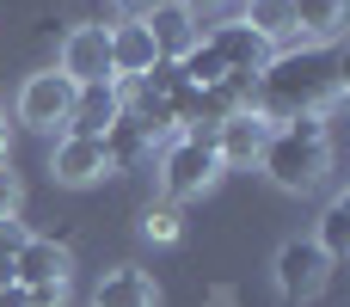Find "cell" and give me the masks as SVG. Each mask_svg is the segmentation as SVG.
Segmentation results:
<instances>
[{"label": "cell", "instance_id": "cell-18", "mask_svg": "<svg viewBox=\"0 0 350 307\" xmlns=\"http://www.w3.org/2000/svg\"><path fill=\"white\" fill-rule=\"evenodd\" d=\"M289 12H295V31H314V37H332V31L345 25L350 0H289Z\"/></svg>", "mask_w": 350, "mask_h": 307}, {"label": "cell", "instance_id": "cell-5", "mask_svg": "<svg viewBox=\"0 0 350 307\" xmlns=\"http://www.w3.org/2000/svg\"><path fill=\"white\" fill-rule=\"evenodd\" d=\"M55 74H68L74 86H92V80H111V31L105 25H74L62 37V62Z\"/></svg>", "mask_w": 350, "mask_h": 307}, {"label": "cell", "instance_id": "cell-21", "mask_svg": "<svg viewBox=\"0 0 350 307\" xmlns=\"http://www.w3.org/2000/svg\"><path fill=\"white\" fill-rule=\"evenodd\" d=\"M18 203H25V185H18V172H12V166H0V215L12 222V215H18Z\"/></svg>", "mask_w": 350, "mask_h": 307}, {"label": "cell", "instance_id": "cell-22", "mask_svg": "<svg viewBox=\"0 0 350 307\" xmlns=\"http://www.w3.org/2000/svg\"><path fill=\"white\" fill-rule=\"evenodd\" d=\"M25 295H31V307H68V283H37Z\"/></svg>", "mask_w": 350, "mask_h": 307}, {"label": "cell", "instance_id": "cell-20", "mask_svg": "<svg viewBox=\"0 0 350 307\" xmlns=\"http://www.w3.org/2000/svg\"><path fill=\"white\" fill-rule=\"evenodd\" d=\"M142 234H148V240H160V246H172V240L185 234V222H178V203H154V209L142 215Z\"/></svg>", "mask_w": 350, "mask_h": 307}, {"label": "cell", "instance_id": "cell-27", "mask_svg": "<svg viewBox=\"0 0 350 307\" xmlns=\"http://www.w3.org/2000/svg\"><path fill=\"white\" fill-rule=\"evenodd\" d=\"M0 166H6V123H0Z\"/></svg>", "mask_w": 350, "mask_h": 307}, {"label": "cell", "instance_id": "cell-4", "mask_svg": "<svg viewBox=\"0 0 350 307\" xmlns=\"http://www.w3.org/2000/svg\"><path fill=\"white\" fill-rule=\"evenodd\" d=\"M68 111H74V80L68 74L43 68L18 86V123L25 129H55V123H68Z\"/></svg>", "mask_w": 350, "mask_h": 307}, {"label": "cell", "instance_id": "cell-8", "mask_svg": "<svg viewBox=\"0 0 350 307\" xmlns=\"http://www.w3.org/2000/svg\"><path fill=\"white\" fill-rule=\"evenodd\" d=\"M203 43H209V55H215L228 74H240V80H258V68L271 62V43H265V37H252L240 18H234V25H209V31H203Z\"/></svg>", "mask_w": 350, "mask_h": 307}, {"label": "cell", "instance_id": "cell-15", "mask_svg": "<svg viewBox=\"0 0 350 307\" xmlns=\"http://www.w3.org/2000/svg\"><path fill=\"white\" fill-rule=\"evenodd\" d=\"M98 142H105V154H111V172H123V166H142V160L154 154V135H148V123H135L129 111H123V117H117V123H111Z\"/></svg>", "mask_w": 350, "mask_h": 307}, {"label": "cell", "instance_id": "cell-12", "mask_svg": "<svg viewBox=\"0 0 350 307\" xmlns=\"http://www.w3.org/2000/svg\"><path fill=\"white\" fill-rule=\"evenodd\" d=\"M117 117H123V86H117V80H92V86H74L68 135H105Z\"/></svg>", "mask_w": 350, "mask_h": 307}, {"label": "cell", "instance_id": "cell-10", "mask_svg": "<svg viewBox=\"0 0 350 307\" xmlns=\"http://www.w3.org/2000/svg\"><path fill=\"white\" fill-rule=\"evenodd\" d=\"M142 25H148V37H154L160 62H185V55H191V49L203 43V25H197V18H191V12H185L178 0H160V6H154V12H148Z\"/></svg>", "mask_w": 350, "mask_h": 307}, {"label": "cell", "instance_id": "cell-2", "mask_svg": "<svg viewBox=\"0 0 350 307\" xmlns=\"http://www.w3.org/2000/svg\"><path fill=\"white\" fill-rule=\"evenodd\" d=\"M265 178L277 191H314L332 166V135H326V117H289L271 129L265 154H258Z\"/></svg>", "mask_w": 350, "mask_h": 307}, {"label": "cell", "instance_id": "cell-6", "mask_svg": "<svg viewBox=\"0 0 350 307\" xmlns=\"http://www.w3.org/2000/svg\"><path fill=\"white\" fill-rule=\"evenodd\" d=\"M271 117H258L252 105L246 111H234L228 123H215L209 129V142H215V154H221V172L228 166H258V154H265V142H271Z\"/></svg>", "mask_w": 350, "mask_h": 307}, {"label": "cell", "instance_id": "cell-16", "mask_svg": "<svg viewBox=\"0 0 350 307\" xmlns=\"http://www.w3.org/2000/svg\"><path fill=\"white\" fill-rule=\"evenodd\" d=\"M240 25H246L252 37H265V43H289V37H295V12H289V0H246Z\"/></svg>", "mask_w": 350, "mask_h": 307}, {"label": "cell", "instance_id": "cell-17", "mask_svg": "<svg viewBox=\"0 0 350 307\" xmlns=\"http://www.w3.org/2000/svg\"><path fill=\"white\" fill-rule=\"evenodd\" d=\"M314 246H320V252H326L332 265H338V258L350 252V197H332V203H326V215H320V234H314Z\"/></svg>", "mask_w": 350, "mask_h": 307}, {"label": "cell", "instance_id": "cell-7", "mask_svg": "<svg viewBox=\"0 0 350 307\" xmlns=\"http://www.w3.org/2000/svg\"><path fill=\"white\" fill-rule=\"evenodd\" d=\"M326 277H332V258H326L314 240H289V246L277 252V289H283L289 302H314V295L326 289Z\"/></svg>", "mask_w": 350, "mask_h": 307}, {"label": "cell", "instance_id": "cell-9", "mask_svg": "<svg viewBox=\"0 0 350 307\" xmlns=\"http://www.w3.org/2000/svg\"><path fill=\"white\" fill-rule=\"evenodd\" d=\"M49 172H55V185H98V178H111V154H105V142L98 135H62L55 142V154H49Z\"/></svg>", "mask_w": 350, "mask_h": 307}, {"label": "cell", "instance_id": "cell-14", "mask_svg": "<svg viewBox=\"0 0 350 307\" xmlns=\"http://www.w3.org/2000/svg\"><path fill=\"white\" fill-rule=\"evenodd\" d=\"M92 307H160V289H154V277H148V271L117 265V271H105V277H98Z\"/></svg>", "mask_w": 350, "mask_h": 307}, {"label": "cell", "instance_id": "cell-1", "mask_svg": "<svg viewBox=\"0 0 350 307\" xmlns=\"http://www.w3.org/2000/svg\"><path fill=\"white\" fill-rule=\"evenodd\" d=\"M345 55L332 43H308V49H283L258 68L252 80V111L271 117V123H289V117H326L338 98H345Z\"/></svg>", "mask_w": 350, "mask_h": 307}, {"label": "cell", "instance_id": "cell-19", "mask_svg": "<svg viewBox=\"0 0 350 307\" xmlns=\"http://www.w3.org/2000/svg\"><path fill=\"white\" fill-rule=\"evenodd\" d=\"M135 92H148V98H178V92H185V68H178V62H154V68L135 80Z\"/></svg>", "mask_w": 350, "mask_h": 307}, {"label": "cell", "instance_id": "cell-23", "mask_svg": "<svg viewBox=\"0 0 350 307\" xmlns=\"http://www.w3.org/2000/svg\"><path fill=\"white\" fill-rule=\"evenodd\" d=\"M25 240H31V234H25V228H18V222H6V215H0V252H6V258H12V252H18V246H25Z\"/></svg>", "mask_w": 350, "mask_h": 307}, {"label": "cell", "instance_id": "cell-24", "mask_svg": "<svg viewBox=\"0 0 350 307\" xmlns=\"http://www.w3.org/2000/svg\"><path fill=\"white\" fill-rule=\"evenodd\" d=\"M154 6H160V0H117V12H123V18H148Z\"/></svg>", "mask_w": 350, "mask_h": 307}, {"label": "cell", "instance_id": "cell-11", "mask_svg": "<svg viewBox=\"0 0 350 307\" xmlns=\"http://www.w3.org/2000/svg\"><path fill=\"white\" fill-rule=\"evenodd\" d=\"M105 31H111V80H117V86H123V80L135 86V80L160 62L148 25H142V18H123V25H105Z\"/></svg>", "mask_w": 350, "mask_h": 307}, {"label": "cell", "instance_id": "cell-13", "mask_svg": "<svg viewBox=\"0 0 350 307\" xmlns=\"http://www.w3.org/2000/svg\"><path fill=\"white\" fill-rule=\"evenodd\" d=\"M68 271H74V258H68V246H55V240H25V246L12 252V283H18V289L68 283Z\"/></svg>", "mask_w": 350, "mask_h": 307}, {"label": "cell", "instance_id": "cell-28", "mask_svg": "<svg viewBox=\"0 0 350 307\" xmlns=\"http://www.w3.org/2000/svg\"><path fill=\"white\" fill-rule=\"evenodd\" d=\"M209 307H228V302H209Z\"/></svg>", "mask_w": 350, "mask_h": 307}, {"label": "cell", "instance_id": "cell-25", "mask_svg": "<svg viewBox=\"0 0 350 307\" xmlns=\"http://www.w3.org/2000/svg\"><path fill=\"white\" fill-rule=\"evenodd\" d=\"M178 6H185V12H191V18L203 25V12H215V6H228V0H178Z\"/></svg>", "mask_w": 350, "mask_h": 307}, {"label": "cell", "instance_id": "cell-3", "mask_svg": "<svg viewBox=\"0 0 350 307\" xmlns=\"http://www.w3.org/2000/svg\"><path fill=\"white\" fill-rule=\"evenodd\" d=\"M215 178H221V154H215L209 135H172L166 142V154H160V191H166V203L203 197Z\"/></svg>", "mask_w": 350, "mask_h": 307}, {"label": "cell", "instance_id": "cell-26", "mask_svg": "<svg viewBox=\"0 0 350 307\" xmlns=\"http://www.w3.org/2000/svg\"><path fill=\"white\" fill-rule=\"evenodd\" d=\"M0 307H31V295H25L18 283H6V289H0Z\"/></svg>", "mask_w": 350, "mask_h": 307}]
</instances>
